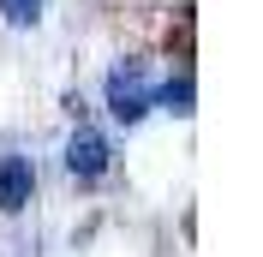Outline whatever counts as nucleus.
<instances>
[{"mask_svg":"<svg viewBox=\"0 0 263 257\" xmlns=\"http://www.w3.org/2000/svg\"><path fill=\"white\" fill-rule=\"evenodd\" d=\"M156 102H162L167 114H180V120H185V114H192V72H180V78H167L162 90H156Z\"/></svg>","mask_w":263,"mask_h":257,"instance_id":"20e7f679","label":"nucleus"},{"mask_svg":"<svg viewBox=\"0 0 263 257\" xmlns=\"http://www.w3.org/2000/svg\"><path fill=\"white\" fill-rule=\"evenodd\" d=\"M156 108V78H149L144 60H120L108 72V114H114L120 126H138L144 114Z\"/></svg>","mask_w":263,"mask_h":257,"instance_id":"f257e3e1","label":"nucleus"},{"mask_svg":"<svg viewBox=\"0 0 263 257\" xmlns=\"http://www.w3.org/2000/svg\"><path fill=\"white\" fill-rule=\"evenodd\" d=\"M0 12L12 18V24H36L42 18V0H0Z\"/></svg>","mask_w":263,"mask_h":257,"instance_id":"39448f33","label":"nucleus"},{"mask_svg":"<svg viewBox=\"0 0 263 257\" xmlns=\"http://www.w3.org/2000/svg\"><path fill=\"white\" fill-rule=\"evenodd\" d=\"M108 168H114V150H108V138L96 126H78L66 138V174L72 179H102Z\"/></svg>","mask_w":263,"mask_h":257,"instance_id":"f03ea898","label":"nucleus"},{"mask_svg":"<svg viewBox=\"0 0 263 257\" xmlns=\"http://www.w3.org/2000/svg\"><path fill=\"white\" fill-rule=\"evenodd\" d=\"M36 192V168L30 156H0V209H24Z\"/></svg>","mask_w":263,"mask_h":257,"instance_id":"7ed1b4c3","label":"nucleus"}]
</instances>
